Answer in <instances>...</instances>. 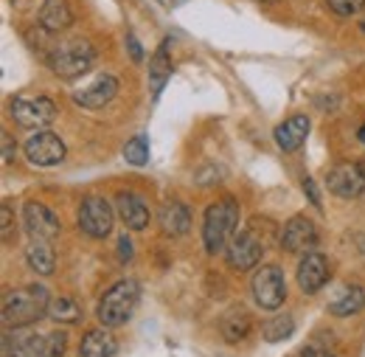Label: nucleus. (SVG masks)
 Wrapping results in <instances>:
<instances>
[{"instance_id":"obj_31","label":"nucleus","mask_w":365,"mask_h":357,"mask_svg":"<svg viewBox=\"0 0 365 357\" xmlns=\"http://www.w3.org/2000/svg\"><path fill=\"white\" fill-rule=\"evenodd\" d=\"M118 259H121V262H130V259H133V242H130L127 233L118 239Z\"/></svg>"},{"instance_id":"obj_17","label":"nucleus","mask_w":365,"mask_h":357,"mask_svg":"<svg viewBox=\"0 0 365 357\" xmlns=\"http://www.w3.org/2000/svg\"><path fill=\"white\" fill-rule=\"evenodd\" d=\"M158 223H160V231L166 236H182L191 228V211L180 200H169V203H163V208L158 214Z\"/></svg>"},{"instance_id":"obj_32","label":"nucleus","mask_w":365,"mask_h":357,"mask_svg":"<svg viewBox=\"0 0 365 357\" xmlns=\"http://www.w3.org/2000/svg\"><path fill=\"white\" fill-rule=\"evenodd\" d=\"M0 141H3V164H11L14 161V141L9 133L0 135Z\"/></svg>"},{"instance_id":"obj_33","label":"nucleus","mask_w":365,"mask_h":357,"mask_svg":"<svg viewBox=\"0 0 365 357\" xmlns=\"http://www.w3.org/2000/svg\"><path fill=\"white\" fill-rule=\"evenodd\" d=\"M304 191L309 194V203H312L315 208H320V194H318V188H315V183H312V178H304Z\"/></svg>"},{"instance_id":"obj_11","label":"nucleus","mask_w":365,"mask_h":357,"mask_svg":"<svg viewBox=\"0 0 365 357\" xmlns=\"http://www.w3.org/2000/svg\"><path fill=\"white\" fill-rule=\"evenodd\" d=\"M315 245H318V228H315L312 220L292 217L289 223L284 225V231H281V248L284 251H289V253L307 251L309 253V248H315Z\"/></svg>"},{"instance_id":"obj_15","label":"nucleus","mask_w":365,"mask_h":357,"mask_svg":"<svg viewBox=\"0 0 365 357\" xmlns=\"http://www.w3.org/2000/svg\"><path fill=\"white\" fill-rule=\"evenodd\" d=\"M115 211L130 231H143L149 225V208H146L143 197H138L133 191H121L115 197Z\"/></svg>"},{"instance_id":"obj_16","label":"nucleus","mask_w":365,"mask_h":357,"mask_svg":"<svg viewBox=\"0 0 365 357\" xmlns=\"http://www.w3.org/2000/svg\"><path fill=\"white\" fill-rule=\"evenodd\" d=\"M307 135H309V119L307 116H292V119H287L284 124L275 127V144L284 152H298L304 146Z\"/></svg>"},{"instance_id":"obj_24","label":"nucleus","mask_w":365,"mask_h":357,"mask_svg":"<svg viewBox=\"0 0 365 357\" xmlns=\"http://www.w3.org/2000/svg\"><path fill=\"white\" fill-rule=\"evenodd\" d=\"M363 307H365V290L360 284H354V287H346L343 296L329 304V313L337 315V318H349V315H357Z\"/></svg>"},{"instance_id":"obj_36","label":"nucleus","mask_w":365,"mask_h":357,"mask_svg":"<svg viewBox=\"0 0 365 357\" xmlns=\"http://www.w3.org/2000/svg\"><path fill=\"white\" fill-rule=\"evenodd\" d=\"M180 3H185V0H163V6H180Z\"/></svg>"},{"instance_id":"obj_2","label":"nucleus","mask_w":365,"mask_h":357,"mask_svg":"<svg viewBox=\"0 0 365 357\" xmlns=\"http://www.w3.org/2000/svg\"><path fill=\"white\" fill-rule=\"evenodd\" d=\"M239 225V203L233 197H222L208 206L205 220H202V242L208 253H217L228 245Z\"/></svg>"},{"instance_id":"obj_21","label":"nucleus","mask_w":365,"mask_h":357,"mask_svg":"<svg viewBox=\"0 0 365 357\" xmlns=\"http://www.w3.org/2000/svg\"><path fill=\"white\" fill-rule=\"evenodd\" d=\"M115 352H118V343H115V338L104 326L85 332L82 346H79V355L82 357H113Z\"/></svg>"},{"instance_id":"obj_28","label":"nucleus","mask_w":365,"mask_h":357,"mask_svg":"<svg viewBox=\"0 0 365 357\" xmlns=\"http://www.w3.org/2000/svg\"><path fill=\"white\" fill-rule=\"evenodd\" d=\"M14 236H17V228H14V211H11V206H9V203H3V206H0V239H3V245H11V242H14Z\"/></svg>"},{"instance_id":"obj_8","label":"nucleus","mask_w":365,"mask_h":357,"mask_svg":"<svg viewBox=\"0 0 365 357\" xmlns=\"http://www.w3.org/2000/svg\"><path fill=\"white\" fill-rule=\"evenodd\" d=\"M113 206L104 197H85L79 206V228L93 236V239H104L113 231Z\"/></svg>"},{"instance_id":"obj_12","label":"nucleus","mask_w":365,"mask_h":357,"mask_svg":"<svg viewBox=\"0 0 365 357\" xmlns=\"http://www.w3.org/2000/svg\"><path fill=\"white\" fill-rule=\"evenodd\" d=\"M118 93V79L110 76V74H101L96 76L91 85H85L82 90L73 93V101L79 107H88V110H101L104 104H110Z\"/></svg>"},{"instance_id":"obj_30","label":"nucleus","mask_w":365,"mask_h":357,"mask_svg":"<svg viewBox=\"0 0 365 357\" xmlns=\"http://www.w3.org/2000/svg\"><path fill=\"white\" fill-rule=\"evenodd\" d=\"M68 349V335L65 332H51L46 335V357H62Z\"/></svg>"},{"instance_id":"obj_14","label":"nucleus","mask_w":365,"mask_h":357,"mask_svg":"<svg viewBox=\"0 0 365 357\" xmlns=\"http://www.w3.org/2000/svg\"><path fill=\"white\" fill-rule=\"evenodd\" d=\"M329 276H331V270H329V259L318 253V251H309L304 259H301V265H298V287L307 293V296H312V293H318L320 287L329 281Z\"/></svg>"},{"instance_id":"obj_22","label":"nucleus","mask_w":365,"mask_h":357,"mask_svg":"<svg viewBox=\"0 0 365 357\" xmlns=\"http://www.w3.org/2000/svg\"><path fill=\"white\" fill-rule=\"evenodd\" d=\"M172 76V62H169V43H163L158 48V54L149 62V85H152V99H160V93L166 88Z\"/></svg>"},{"instance_id":"obj_18","label":"nucleus","mask_w":365,"mask_h":357,"mask_svg":"<svg viewBox=\"0 0 365 357\" xmlns=\"http://www.w3.org/2000/svg\"><path fill=\"white\" fill-rule=\"evenodd\" d=\"M3 357H46V335H3Z\"/></svg>"},{"instance_id":"obj_9","label":"nucleus","mask_w":365,"mask_h":357,"mask_svg":"<svg viewBox=\"0 0 365 357\" xmlns=\"http://www.w3.org/2000/svg\"><path fill=\"white\" fill-rule=\"evenodd\" d=\"M326 186L331 194H337L343 200H354L365 191V169L360 164H337L326 175Z\"/></svg>"},{"instance_id":"obj_10","label":"nucleus","mask_w":365,"mask_h":357,"mask_svg":"<svg viewBox=\"0 0 365 357\" xmlns=\"http://www.w3.org/2000/svg\"><path fill=\"white\" fill-rule=\"evenodd\" d=\"M26 158L34 166H56L65 161V144L59 141V135L48 133H34L26 141Z\"/></svg>"},{"instance_id":"obj_29","label":"nucleus","mask_w":365,"mask_h":357,"mask_svg":"<svg viewBox=\"0 0 365 357\" xmlns=\"http://www.w3.org/2000/svg\"><path fill=\"white\" fill-rule=\"evenodd\" d=\"M326 6L340 17H354L365 9V0H326Z\"/></svg>"},{"instance_id":"obj_19","label":"nucleus","mask_w":365,"mask_h":357,"mask_svg":"<svg viewBox=\"0 0 365 357\" xmlns=\"http://www.w3.org/2000/svg\"><path fill=\"white\" fill-rule=\"evenodd\" d=\"M73 23V14H71V6L65 0H46L43 9H40V26L46 29L48 34H59L65 29H71Z\"/></svg>"},{"instance_id":"obj_34","label":"nucleus","mask_w":365,"mask_h":357,"mask_svg":"<svg viewBox=\"0 0 365 357\" xmlns=\"http://www.w3.org/2000/svg\"><path fill=\"white\" fill-rule=\"evenodd\" d=\"M301 357H334L331 352H326V349H320V346H309V349H304Z\"/></svg>"},{"instance_id":"obj_6","label":"nucleus","mask_w":365,"mask_h":357,"mask_svg":"<svg viewBox=\"0 0 365 357\" xmlns=\"http://www.w3.org/2000/svg\"><path fill=\"white\" fill-rule=\"evenodd\" d=\"M11 116L20 127L40 130L56 119V104L46 96H17L11 101Z\"/></svg>"},{"instance_id":"obj_38","label":"nucleus","mask_w":365,"mask_h":357,"mask_svg":"<svg viewBox=\"0 0 365 357\" xmlns=\"http://www.w3.org/2000/svg\"><path fill=\"white\" fill-rule=\"evenodd\" d=\"M264 3H270V0H264Z\"/></svg>"},{"instance_id":"obj_1","label":"nucleus","mask_w":365,"mask_h":357,"mask_svg":"<svg viewBox=\"0 0 365 357\" xmlns=\"http://www.w3.org/2000/svg\"><path fill=\"white\" fill-rule=\"evenodd\" d=\"M48 307H51V296L43 284L9 290L3 298V323H6V329H23L48 315Z\"/></svg>"},{"instance_id":"obj_4","label":"nucleus","mask_w":365,"mask_h":357,"mask_svg":"<svg viewBox=\"0 0 365 357\" xmlns=\"http://www.w3.org/2000/svg\"><path fill=\"white\" fill-rule=\"evenodd\" d=\"M270 239L262 236V220L253 217L245 231H236L228 242V265L233 270H250L259 265L262 253L267 251Z\"/></svg>"},{"instance_id":"obj_7","label":"nucleus","mask_w":365,"mask_h":357,"mask_svg":"<svg viewBox=\"0 0 365 357\" xmlns=\"http://www.w3.org/2000/svg\"><path fill=\"white\" fill-rule=\"evenodd\" d=\"M253 298L262 310H278L287 298V281L278 265H264L253 276Z\"/></svg>"},{"instance_id":"obj_27","label":"nucleus","mask_w":365,"mask_h":357,"mask_svg":"<svg viewBox=\"0 0 365 357\" xmlns=\"http://www.w3.org/2000/svg\"><path fill=\"white\" fill-rule=\"evenodd\" d=\"M124 158H127V164H133V166L149 164V138H146V135H135L133 141H127Z\"/></svg>"},{"instance_id":"obj_25","label":"nucleus","mask_w":365,"mask_h":357,"mask_svg":"<svg viewBox=\"0 0 365 357\" xmlns=\"http://www.w3.org/2000/svg\"><path fill=\"white\" fill-rule=\"evenodd\" d=\"M292 332H295V321H292V315H275V318H270V321L262 326V338H264L267 343L287 341Z\"/></svg>"},{"instance_id":"obj_37","label":"nucleus","mask_w":365,"mask_h":357,"mask_svg":"<svg viewBox=\"0 0 365 357\" xmlns=\"http://www.w3.org/2000/svg\"><path fill=\"white\" fill-rule=\"evenodd\" d=\"M360 141H363V144H365V124H363V127H360Z\"/></svg>"},{"instance_id":"obj_5","label":"nucleus","mask_w":365,"mask_h":357,"mask_svg":"<svg viewBox=\"0 0 365 357\" xmlns=\"http://www.w3.org/2000/svg\"><path fill=\"white\" fill-rule=\"evenodd\" d=\"M93 59H96V51L91 43L85 40H73V43H65L59 48H53V54L48 56V65L56 76L62 79H76L82 76L85 71H91Z\"/></svg>"},{"instance_id":"obj_3","label":"nucleus","mask_w":365,"mask_h":357,"mask_svg":"<svg viewBox=\"0 0 365 357\" xmlns=\"http://www.w3.org/2000/svg\"><path fill=\"white\" fill-rule=\"evenodd\" d=\"M138 298H140L138 281H133V278L115 281V284L104 293V298L98 301V321H101V326L115 329V326L127 323L133 310H135Z\"/></svg>"},{"instance_id":"obj_39","label":"nucleus","mask_w":365,"mask_h":357,"mask_svg":"<svg viewBox=\"0 0 365 357\" xmlns=\"http://www.w3.org/2000/svg\"><path fill=\"white\" fill-rule=\"evenodd\" d=\"M363 29H365V26H363Z\"/></svg>"},{"instance_id":"obj_26","label":"nucleus","mask_w":365,"mask_h":357,"mask_svg":"<svg viewBox=\"0 0 365 357\" xmlns=\"http://www.w3.org/2000/svg\"><path fill=\"white\" fill-rule=\"evenodd\" d=\"M48 315L59 323H76L82 318V307L68 298V296H59V298H51V307H48Z\"/></svg>"},{"instance_id":"obj_23","label":"nucleus","mask_w":365,"mask_h":357,"mask_svg":"<svg viewBox=\"0 0 365 357\" xmlns=\"http://www.w3.org/2000/svg\"><path fill=\"white\" fill-rule=\"evenodd\" d=\"M26 262L29 268L40 276H51L56 268V256H53V248L48 245V239H31V245L26 248Z\"/></svg>"},{"instance_id":"obj_35","label":"nucleus","mask_w":365,"mask_h":357,"mask_svg":"<svg viewBox=\"0 0 365 357\" xmlns=\"http://www.w3.org/2000/svg\"><path fill=\"white\" fill-rule=\"evenodd\" d=\"M127 45H130V51H133V59H135V62H140V59H143V54H140V45H138V40L133 37V34L127 37Z\"/></svg>"},{"instance_id":"obj_20","label":"nucleus","mask_w":365,"mask_h":357,"mask_svg":"<svg viewBox=\"0 0 365 357\" xmlns=\"http://www.w3.org/2000/svg\"><path fill=\"white\" fill-rule=\"evenodd\" d=\"M220 329H222V338H225L228 343H239V341H245V338L253 332V315L247 313L245 307H233V310L222 318Z\"/></svg>"},{"instance_id":"obj_13","label":"nucleus","mask_w":365,"mask_h":357,"mask_svg":"<svg viewBox=\"0 0 365 357\" xmlns=\"http://www.w3.org/2000/svg\"><path fill=\"white\" fill-rule=\"evenodd\" d=\"M23 225H26V231L31 233V239H53V236H59V220H56V214L43 206V203H26V208H23Z\"/></svg>"}]
</instances>
